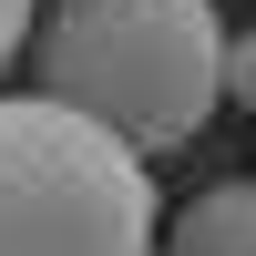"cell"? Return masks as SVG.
<instances>
[{
    "label": "cell",
    "mask_w": 256,
    "mask_h": 256,
    "mask_svg": "<svg viewBox=\"0 0 256 256\" xmlns=\"http://www.w3.org/2000/svg\"><path fill=\"white\" fill-rule=\"evenodd\" d=\"M41 92L82 102L144 154H174L226 102V20L216 0H52Z\"/></svg>",
    "instance_id": "cell-1"
},
{
    "label": "cell",
    "mask_w": 256,
    "mask_h": 256,
    "mask_svg": "<svg viewBox=\"0 0 256 256\" xmlns=\"http://www.w3.org/2000/svg\"><path fill=\"white\" fill-rule=\"evenodd\" d=\"M0 256H164L144 144L62 92H0Z\"/></svg>",
    "instance_id": "cell-2"
},
{
    "label": "cell",
    "mask_w": 256,
    "mask_h": 256,
    "mask_svg": "<svg viewBox=\"0 0 256 256\" xmlns=\"http://www.w3.org/2000/svg\"><path fill=\"white\" fill-rule=\"evenodd\" d=\"M164 256H256V174L246 184H205L164 226Z\"/></svg>",
    "instance_id": "cell-3"
},
{
    "label": "cell",
    "mask_w": 256,
    "mask_h": 256,
    "mask_svg": "<svg viewBox=\"0 0 256 256\" xmlns=\"http://www.w3.org/2000/svg\"><path fill=\"white\" fill-rule=\"evenodd\" d=\"M226 102L256 113V31H226Z\"/></svg>",
    "instance_id": "cell-4"
},
{
    "label": "cell",
    "mask_w": 256,
    "mask_h": 256,
    "mask_svg": "<svg viewBox=\"0 0 256 256\" xmlns=\"http://www.w3.org/2000/svg\"><path fill=\"white\" fill-rule=\"evenodd\" d=\"M20 41H31V0H0V72H10Z\"/></svg>",
    "instance_id": "cell-5"
}]
</instances>
